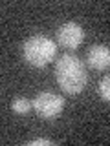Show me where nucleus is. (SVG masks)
<instances>
[{"label":"nucleus","mask_w":110,"mask_h":146,"mask_svg":"<svg viewBox=\"0 0 110 146\" xmlns=\"http://www.w3.org/2000/svg\"><path fill=\"white\" fill-rule=\"evenodd\" d=\"M97 91H99V97L103 100H108L110 102V75L103 77L97 84Z\"/></svg>","instance_id":"obj_7"},{"label":"nucleus","mask_w":110,"mask_h":146,"mask_svg":"<svg viewBox=\"0 0 110 146\" xmlns=\"http://www.w3.org/2000/svg\"><path fill=\"white\" fill-rule=\"evenodd\" d=\"M33 106V102H31L30 99H26V97H15L11 100V110L15 113H28L30 111V108Z\"/></svg>","instance_id":"obj_6"},{"label":"nucleus","mask_w":110,"mask_h":146,"mask_svg":"<svg viewBox=\"0 0 110 146\" xmlns=\"http://www.w3.org/2000/svg\"><path fill=\"white\" fill-rule=\"evenodd\" d=\"M28 144H30V146H52L53 143L50 139H33V141H30Z\"/></svg>","instance_id":"obj_8"},{"label":"nucleus","mask_w":110,"mask_h":146,"mask_svg":"<svg viewBox=\"0 0 110 146\" xmlns=\"http://www.w3.org/2000/svg\"><path fill=\"white\" fill-rule=\"evenodd\" d=\"M55 79L62 91L77 95L85 90L88 82V73L82 60L75 55H62L55 64Z\"/></svg>","instance_id":"obj_1"},{"label":"nucleus","mask_w":110,"mask_h":146,"mask_svg":"<svg viewBox=\"0 0 110 146\" xmlns=\"http://www.w3.org/2000/svg\"><path fill=\"white\" fill-rule=\"evenodd\" d=\"M31 102H33L37 115L42 119H48V121L59 117L61 111L64 110V99L61 95L53 93V91H40Z\"/></svg>","instance_id":"obj_3"},{"label":"nucleus","mask_w":110,"mask_h":146,"mask_svg":"<svg viewBox=\"0 0 110 146\" xmlns=\"http://www.w3.org/2000/svg\"><path fill=\"white\" fill-rule=\"evenodd\" d=\"M85 40V29H82L81 24L77 22H64V24L59 26L57 29V42L62 46V48L68 49H75L79 48L81 42Z\"/></svg>","instance_id":"obj_4"},{"label":"nucleus","mask_w":110,"mask_h":146,"mask_svg":"<svg viewBox=\"0 0 110 146\" xmlns=\"http://www.w3.org/2000/svg\"><path fill=\"white\" fill-rule=\"evenodd\" d=\"M86 62L92 70L105 71L110 68V48L107 46H92L86 53Z\"/></svg>","instance_id":"obj_5"},{"label":"nucleus","mask_w":110,"mask_h":146,"mask_svg":"<svg viewBox=\"0 0 110 146\" xmlns=\"http://www.w3.org/2000/svg\"><path fill=\"white\" fill-rule=\"evenodd\" d=\"M57 55V44L46 35H33L22 44V57L30 66L44 68Z\"/></svg>","instance_id":"obj_2"}]
</instances>
